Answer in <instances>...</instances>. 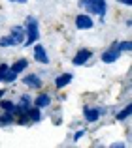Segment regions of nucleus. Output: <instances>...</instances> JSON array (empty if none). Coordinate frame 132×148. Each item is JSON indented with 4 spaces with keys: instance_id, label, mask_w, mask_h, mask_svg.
<instances>
[{
    "instance_id": "dca6fc26",
    "label": "nucleus",
    "mask_w": 132,
    "mask_h": 148,
    "mask_svg": "<svg viewBox=\"0 0 132 148\" xmlns=\"http://www.w3.org/2000/svg\"><path fill=\"white\" fill-rule=\"evenodd\" d=\"M8 124H13V114L6 111V114L0 116V126H8Z\"/></svg>"
},
{
    "instance_id": "6e6552de",
    "label": "nucleus",
    "mask_w": 132,
    "mask_h": 148,
    "mask_svg": "<svg viewBox=\"0 0 132 148\" xmlns=\"http://www.w3.org/2000/svg\"><path fill=\"white\" fill-rule=\"evenodd\" d=\"M76 26L79 30H89L92 28V19L89 15H77L76 17Z\"/></svg>"
},
{
    "instance_id": "9d476101",
    "label": "nucleus",
    "mask_w": 132,
    "mask_h": 148,
    "mask_svg": "<svg viewBox=\"0 0 132 148\" xmlns=\"http://www.w3.org/2000/svg\"><path fill=\"white\" fill-rule=\"evenodd\" d=\"M72 79H74L72 73H63V75H59V77L55 79V86H57V88H64L66 84L72 83Z\"/></svg>"
},
{
    "instance_id": "a211bd4d",
    "label": "nucleus",
    "mask_w": 132,
    "mask_h": 148,
    "mask_svg": "<svg viewBox=\"0 0 132 148\" xmlns=\"http://www.w3.org/2000/svg\"><path fill=\"white\" fill-rule=\"evenodd\" d=\"M0 107H2L4 111L11 112V111H13V101H2V103H0Z\"/></svg>"
},
{
    "instance_id": "f3484780",
    "label": "nucleus",
    "mask_w": 132,
    "mask_h": 148,
    "mask_svg": "<svg viewBox=\"0 0 132 148\" xmlns=\"http://www.w3.org/2000/svg\"><path fill=\"white\" fill-rule=\"evenodd\" d=\"M117 49L119 51H130L132 49V43H130V41H119V43H117Z\"/></svg>"
},
{
    "instance_id": "2eb2a0df",
    "label": "nucleus",
    "mask_w": 132,
    "mask_h": 148,
    "mask_svg": "<svg viewBox=\"0 0 132 148\" xmlns=\"http://www.w3.org/2000/svg\"><path fill=\"white\" fill-rule=\"evenodd\" d=\"M130 114H132V105H126L121 112H117V120H125V118H129Z\"/></svg>"
},
{
    "instance_id": "423d86ee",
    "label": "nucleus",
    "mask_w": 132,
    "mask_h": 148,
    "mask_svg": "<svg viewBox=\"0 0 132 148\" xmlns=\"http://www.w3.org/2000/svg\"><path fill=\"white\" fill-rule=\"evenodd\" d=\"M10 40L13 45H19L25 41V28L23 26H13L11 28V34H10Z\"/></svg>"
},
{
    "instance_id": "f03ea898",
    "label": "nucleus",
    "mask_w": 132,
    "mask_h": 148,
    "mask_svg": "<svg viewBox=\"0 0 132 148\" xmlns=\"http://www.w3.org/2000/svg\"><path fill=\"white\" fill-rule=\"evenodd\" d=\"M83 8H87L89 13L98 15L100 21L104 23V15H106V11H108L106 0H85V6H83Z\"/></svg>"
},
{
    "instance_id": "5701e85b",
    "label": "nucleus",
    "mask_w": 132,
    "mask_h": 148,
    "mask_svg": "<svg viewBox=\"0 0 132 148\" xmlns=\"http://www.w3.org/2000/svg\"><path fill=\"white\" fill-rule=\"evenodd\" d=\"M4 94H6V90H0V98H2V96H4Z\"/></svg>"
},
{
    "instance_id": "f8f14e48",
    "label": "nucleus",
    "mask_w": 132,
    "mask_h": 148,
    "mask_svg": "<svg viewBox=\"0 0 132 148\" xmlns=\"http://www.w3.org/2000/svg\"><path fill=\"white\" fill-rule=\"evenodd\" d=\"M26 116H28L30 122H40V118H42V114H40V107L28 109V111H26Z\"/></svg>"
},
{
    "instance_id": "b1692460",
    "label": "nucleus",
    "mask_w": 132,
    "mask_h": 148,
    "mask_svg": "<svg viewBox=\"0 0 132 148\" xmlns=\"http://www.w3.org/2000/svg\"><path fill=\"white\" fill-rule=\"evenodd\" d=\"M0 83H2V73H0Z\"/></svg>"
},
{
    "instance_id": "39448f33",
    "label": "nucleus",
    "mask_w": 132,
    "mask_h": 148,
    "mask_svg": "<svg viewBox=\"0 0 132 148\" xmlns=\"http://www.w3.org/2000/svg\"><path fill=\"white\" fill-rule=\"evenodd\" d=\"M92 56V53L89 49H79L77 51V54L74 56V60H72V64L74 66H83L85 62H89V58Z\"/></svg>"
},
{
    "instance_id": "4468645a",
    "label": "nucleus",
    "mask_w": 132,
    "mask_h": 148,
    "mask_svg": "<svg viewBox=\"0 0 132 148\" xmlns=\"http://www.w3.org/2000/svg\"><path fill=\"white\" fill-rule=\"evenodd\" d=\"M15 79H17V73H15L13 69L8 68L6 71H4V75H2V83H13Z\"/></svg>"
},
{
    "instance_id": "0eeeda50",
    "label": "nucleus",
    "mask_w": 132,
    "mask_h": 148,
    "mask_svg": "<svg viewBox=\"0 0 132 148\" xmlns=\"http://www.w3.org/2000/svg\"><path fill=\"white\" fill-rule=\"evenodd\" d=\"M34 60L40 62V64H49V56H47V53H45L44 45H36V47H34Z\"/></svg>"
},
{
    "instance_id": "aec40b11",
    "label": "nucleus",
    "mask_w": 132,
    "mask_h": 148,
    "mask_svg": "<svg viewBox=\"0 0 132 148\" xmlns=\"http://www.w3.org/2000/svg\"><path fill=\"white\" fill-rule=\"evenodd\" d=\"M119 4H125V6H132V0H117Z\"/></svg>"
},
{
    "instance_id": "4be33fe9",
    "label": "nucleus",
    "mask_w": 132,
    "mask_h": 148,
    "mask_svg": "<svg viewBox=\"0 0 132 148\" xmlns=\"http://www.w3.org/2000/svg\"><path fill=\"white\" fill-rule=\"evenodd\" d=\"M10 2H13V4H25L26 0H10Z\"/></svg>"
},
{
    "instance_id": "f257e3e1",
    "label": "nucleus",
    "mask_w": 132,
    "mask_h": 148,
    "mask_svg": "<svg viewBox=\"0 0 132 148\" xmlns=\"http://www.w3.org/2000/svg\"><path fill=\"white\" fill-rule=\"evenodd\" d=\"M40 38V28H38V21L34 17H28V21H26V28H25V41L23 43L28 47V45H32L34 41Z\"/></svg>"
},
{
    "instance_id": "7ed1b4c3",
    "label": "nucleus",
    "mask_w": 132,
    "mask_h": 148,
    "mask_svg": "<svg viewBox=\"0 0 132 148\" xmlns=\"http://www.w3.org/2000/svg\"><path fill=\"white\" fill-rule=\"evenodd\" d=\"M119 56H121V51L117 49V45H113L111 49H108L106 53L102 54V62L104 64H113L115 60H119Z\"/></svg>"
},
{
    "instance_id": "412c9836",
    "label": "nucleus",
    "mask_w": 132,
    "mask_h": 148,
    "mask_svg": "<svg viewBox=\"0 0 132 148\" xmlns=\"http://www.w3.org/2000/svg\"><path fill=\"white\" fill-rule=\"evenodd\" d=\"M111 146H113V148H123L125 145H123V143H113V145H111Z\"/></svg>"
},
{
    "instance_id": "20e7f679",
    "label": "nucleus",
    "mask_w": 132,
    "mask_h": 148,
    "mask_svg": "<svg viewBox=\"0 0 132 148\" xmlns=\"http://www.w3.org/2000/svg\"><path fill=\"white\" fill-rule=\"evenodd\" d=\"M102 112H106V111H104V109H100V107H92V109L85 107L83 116H85V120H87V122H96V120L102 116Z\"/></svg>"
},
{
    "instance_id": "6ab92c4d",
    "label": "nucleus",
    "mask_w": 132,
    "mask_h": 148,
    "mask_svg": "<svg viewBox=\"0 0 132 148\" xmlns=\"http://www.w3.org/2000/svg\"><path fill=\"white\" fill-rule=\"evenodd\" d=\"M83 135H85V131H83V130H79V131H77L76 135H74V141H77V139H81Z\"/></svg>"
},
{
    "instance_id": "ddd939ff",
    "label": "nucleus",
    "mask_w": 132,
    "mask_h": 148,
    "mask_svg": "<svg viewBox=\"0 0 132 148\" xmlns=\"http://www.w3.org/2000/svg\"><path fill=\"white\" fill-rule=\"evenodd\" d=\"M26 66H28V60H25V58H21V60H17L13 66H11L10 69H13L15 73H21L23 69H26Z\"/></svg>"
},
{
    "instance_id": "1a4fd4ad",
    "label": "nucleus",
    "mask_w": 132,
    "mask_h": 148,
    "mask_svg": "<svg viewBox=\"0 0 132 148\" xmlns=\"http://www.w3.org/2000/svg\"><path fill=\"white\" fill-rule=\"evenodd\" d=\"M23 83L26 84L28 88H34V90H38V88L42 86V79L38 75H34V73H30V75H26L25 79H23Z\"/></svg>"
},
{
    "instance_id": "9b49d317",
    "label": "nucleus",
    "mask_w": 132,
    "mask_h": 148,
    "mask_svg": "<svg viewBox=\"0 0 132 148\" xmlns=\"http://www.w3.org/2000/svg\"><path fill=\"white\" fill-rule=\"evenodd\" d=\"M51 103V98H49L47 94H40L36 99H34V105L36 107H40V109H44V107H47V105Z\"/></svg>"
}]
</instances>
